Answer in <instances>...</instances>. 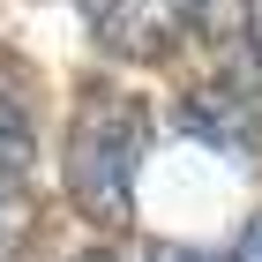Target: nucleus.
Returning <instances> with one entry per match:
<instances>
[{"instance_id":"nucleus-1","label":"nucleus","mask_w":262,"mask_h":262,"mask_svg":"<svg viewBox=\"0 0 262 262\" xmlns=\"http://www.w3.org/2000/svg\"><path fill=\"white\" fill-rule=\"evenodd\" d=\"M150 142V105L127 90H82L75 127H68V195L90 225L120 232L135 217V172Z\"/></svg>"},{"instance_id":"nucleus-2","label":"nucleus","mask_w":262,"mask_h":262,"mask_svg":"<svg viewBox=\"0 0 262 262\" xmlns=\"http://www.w3.org/2000/svg\"><path fill=\"white\" fill-rule=\"evenodd\" d=\"M82 23L120 60H165L187 30V8L180 0H82Z\"/></svg>"},{"instance_id":"nucleus-3","label":"nucleus","mask_w":262,"mask_h":262,"mask_svg":"<svg viewBox=\"0 0 262 262\" xmlns=\"http://www.w3.org/2000/svg\"><path fill=\"white\" fill-rule=\"evenodd\" d=\"M180 135L262 165V113H255V98H240V90H195V98L180 105Z\"/></svg>"},{"instance_id":"nucleus-4","label":"nucleus","mask_w":262,"mask_h":262,"mask_svg":"<svg viewBox=\"0 0 262 262\" xmlns=\"http://www.w3.org/2000/svg\"><path fill=\"white\" fill-rule=\"evenodd\" d=\"M187 23H195V38L225 45V53H247L255 45V15H262V0H180Z\"/></svg>"},{"instance_id":"nucleus-5","label":"nucleus","mask_w":262,"mask_h":262,"mask_svg":"<svg viewBox=\"0 0 262 262\" xmlns=\"http://www.w3.org/2000/svg\"><path fill=\"white\" fill-rule=\"evenodd\" d=\"M30 158H38V127H30V113L0 90V180H23Z\"/></svg>"},{"instance_id":"nucleus-6","label":"nucleus","mask_w":262,"mask_h":262,"mask_svg":"<svg viewBox=\"0 0 262 262\" xmlns=\"http://www.w3.org/2000/svg\"><path fill=\"white\" fill-rule=\"evenodd\" d=\"M38 240V210L23 195V180H0V262H23Z\"/></svg>"},{"instance_id":"nucleus-7","label":"nucleus","mask_w":262,"mask_h":262,"mask_svg":"<svg viewBox=\"0 0 262 262\" xmlns=\"http://www.w3.org/2000/svg\"><path fill=\"white\" fill-rule=\"evenodd\" d=\"M150 262H217V255H210V247H187V240H158Z\"/></svg>"},{"instance_id":"nucleus-8","label":"nucleus","mask_w":262,"mask_h":262,"mask_svg":"<svg viewBox=\"0 0 262 262\" xmlns=\"http://www.w3.org/2000/svg\"><path fill=\"white\" fill-rule=\"evenodd\" d=\"M232 262H262V217H247V232H240V247H232Z\"/></svg>"},{"instance_id":"nucleus-9","label":"nucleus","mask_w":262,"mask_h":262,"mask_svg":"<svg viewBox=\"0 0 262 262\" xmlns=\"http://www.w3.org/2000/svg\"><path fill=\"white\" fill-rule=\"evenodd\" d=\"M75 262H113V255H75Z\"/></svg>"}]
</instances>
